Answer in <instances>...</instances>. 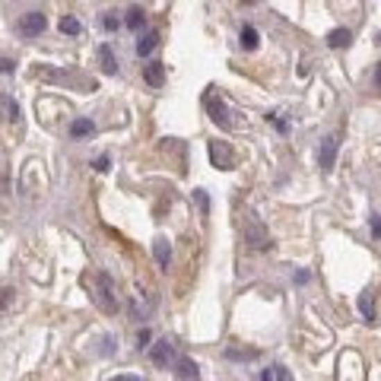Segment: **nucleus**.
<instances>
[{"mask_svg": "<svg viewBox=\"0 0 381 381\" xmlns=\"http://www.w3.org/2000/svg\"><path fill=\"white\" fill-rule=\"evenodd\" d=\"M92 299H96V305L105 314L118 312V296H115V283L108 273H96V280H92Z\"/></svg>", "mask_w": 381, "mask_h": 381, "instance_id": "f257e3e1", "label": "nucleus"}, {"mask_svg": "<svg viewBox=\"0 0 381 381\" xmlns=\"http://www.w3.org/2000/svg\"><path fill=\"white\" fill-rule=\"evenodd\" d=\"M245 242L251 248H270V235H267V229H264L261 223L254 217H248L245 219Z\"/></svg>", "mask_w": 381, "mask_h": 381, "instance_id": "f03ea898", "label": "nucleus"}, {"mask_svg": "<svg viewBox=\"0 0 381 381\" xmlns=\"http://www.w3.org/2000/svg\"><path fill=\"white\" fill-rule=\"evenodd\" d=\"M45 26H48V19H45V13H38V10H32V13H26L23 19H19V32H23V35H29V38L42 35V32H45Z\"/></svg>", "mask_w": 381, "mask_h": 381, "instance_id": "7ed1b4c3", "label": "nucleus"}, {"mask_svg": "<svg viewBox=\"0 0 381 381\" xmlns=\"http://www.w3.org/2000/svg\"><path fill=\"white\" fill-rule=\"evenodd\" d=\"M210 159H213V165H217V169H223V172H229L232 165H235V156H232V150L226 146L223 140L210 143Z\"/></svg>", "mask_w": 381, "mask_h": 381, "instance_id": "20e7f679", "label": "nucleus"}, {"mask_svg": "<svg viewBox=\"0 0 381 381\" xmlns=\"http://www.w3.org/2000/svg\"><path fill=\"white\" fill-rule=\"evenodd\" d=\"M207 112H210V118H213V124H219L223 130H232L229 112H226V105L219 96H207Z\"/></svg>", "mask_w": 381, "mask_h": 381, "instance_id": "39448f33", "label": "nucleus"}, {"mask_svg": "<svg viewBox=\"0 0 381 381\" xmlns=\"http://www.w3.org/2000/svg\"><path fill=\"white\" fill-rule=\"evenodd\" d=\"M153 362H156V366H172V362H178L175 346L169 344V340H159V344L153 346Z\"/></svg>", "mask_w": 381, "mask_h": 381, "instance_id": "423d86ee", "label": "nucleus"}, {"mask_svg": "<svg viewBox=\"0 0 381 381\" xmlns=\"http://www.w3.org/2000/svg\"><path fill=\"white\" fill-rule=\"evenodd\" d=\"M334 159H337V137L330 134V137H324V140H321V150H318V165H321V169H330V165H334Z\"/></svg>", "mask_w": 381, "mask_h": 381, "instance_id": "0eeeda50", "label": "nucleus"}, {"mask_svg": "<svg viewBox=\"0 0 381 381\" xmlns=\"http://www.w3.org/2000/svg\"><path fill=\"white\" fill-rule=\"evenodd\" d=\"M159 42H162V35H159L156 29L146 32V35H143L140 42H137V54H140V58H150V54L159 48Z\"/></svg>", "mask_w": 381, "mask_h": 381, "instance_id": "6e6552de", "label": "nucleus"}, {"mask_svg": "<svg viewBox=\"0 0 381 381\" xmlns=\"http://www.w3.org/2000/svg\"><path fill=\"white\" fill-rule=\"evenodd\" d=\"M153 257H156L159 267H169V261H172V245H169V239H156L153 242Z\"/></svg>", "mask_w": 381, "mask_h": 381, "instance_id": "1a4fd4ad", "label": "nucleus"}, {"mask_svg": "<svg viewBox=\"0 0 381 381\" xmlns=\"http://www.w3.org/2000/svg\"><path fill=\"white\" fill-rule=\"evenodd\" d=\"M143 80L150 83L153 90H159L165 80V64H159V60H153V64H146V70H143Z\"/></svg>", "mask_w": 381, "mask_h": 381, "instance_id": "9d476101", "label": "nucleus"}, {"mask_svg": "<svg viewBox=\"0 0 381 381\" xmlns=\"http://www.w3.org/2000/svg\"><path fill=\"white\" fill-rule=\"evenodd\" d=\"M0 112H3V118H7L10 124H19V105L10 96H0Z\"/></svg>", "mask_w": 381, "mask_h": 381, "instance_id": "9b49d317", "label": "nucleus"}, {"mask_svg": "<svg viewBox=\"0 0 381 381\" xmlns=\"http://www.w3.org/2000/svg\"><path fill=\"white\" fill-rule=\"evenodd\" d=\"M99 60H102V70L105 74H118V58H115V51L108 45L99 48Z\"/></svg>", "mask_w": 381, "mask_h": 381, "instance_id": "f8f14e48", "label": "nucleus"}, {"mask_svg": "<svg viewBox=\"0 0 381 381\" xmlns=\"http://www.w3.org/2000/svg\"><path fill=\"white\" fill-rule=\"evenodd\" d=\"M124 23H127V29L140 32L143 26H146V13H143L140 7H130V10H127V16H124Z\"/></svg>", "mask_w": 381, "mask_h": 381, "instance_id": "ddd939ff", "label": "nucleus"}, {"mask_svg": "<svg viewBox=\"0 0 381 381\" xmlns=\"http://www.w3.org/2000/svg\"><path fill=\"white\" fill-rule=\"evenodd\" d=\"M350 29H334V32H330V35H328V45L330 48H346V45H350Z\"/></svg>", "mask_w": 381, "mask_h": 381, "instance_id": "4468645a", "label": "nucleus"}, {"mask_svg": "<svg viewBox=\"0 0 381 381\" xmlns=\"http://www.w3.org/2000/svg\"><path fill=\"white\" fill-rule=\"evenodd\" d=\"M175 366H178V378H185V381H194L197 378V366L191 362V359H178Z\"/></svg>", "mask_w": 381, "mask_h": 381, "instance_id": "2eb2a0df", "label": "nucleus"}, {"mask_svg": "<svg viewBox=\"0 0 381 381\" xmlns=\"http://www.w3.org/2000/svg\"><path fill=\"white\" fill-rule=\"evenodd\" d=\"M359 312H362V318H369V321H372V318H375V302H372V292H362V296H359Z\"/></svg>", "mask_w": 381, "mask_h": 381, "instance_id": "dca6fc26", "label": "nucleus"}, {"mask_svg": "<svg viewBox=\"0 0 381 381\" xmlns=\"http://www.w3.org/2000/svg\"><path fill=\"white\" fill-rule=\"evenodd\" d=\"M150 308H153V299H143L140 302V296H137V299L130 302V314H134V318H146V314H150Z\"/></svg>", "mask_w": 381, "mask_h": 381, "instance_id": "f3484780", "label": "nucleus"}, {"mask_svg": "<svg viewBox=\"0 0 381 381\" xmlns=\"http://www.w3.org/2000/svg\"><path fill=\"white\" fill-rule=\"evenodd\" d=\"M242 45H245L248 51L257 48V29H254V26H245V29H242Z\"/></svg>", "mask_w": 381, "mask_h": 381, "instance_id": "a211bd4d", "label": "nucleus"}, {"mask_svg": "<svg viewBox=\"0 0 381 381\" xmlns=\"http://www.w3.org/2000/svg\"><path fill=\"white\" fill-rule=\"evenodd\" d=\"M92 130H96L92 121H74V124H70V134L74 137H86V134H92Z\"/></svg>", "mask_w": 381, "mask_h": 381, "instance_id": "6ab92c4d", "label": "nucleus"}, {"mask_svg": "<svg viewBox=\"0 0 381 381\" xmlns=\"http://www.w3.org/2000/svg\"><path fill=\"white\" fill-rule=\"evenodd\" d=\"M60 32L76 35V32H80V19H74V16H64V19H60Z\"/></svg>", "mask_w": 381, "mask_h": 381, "instance_id": "aec40b11", "label": "nucleus"}, {"mask_svg": "<svg viewBox=\"0 0 381 381\" xmlns=\"http://www.w3.org/2000/svg\"><path fill=\"white\" fill-rule=\"evenodd\" d=\"M229 359H254V350H229Z\"/></svg>", "mask_w": 381, "mask_h": 381, "instance_id": "412c9836", "label": "nucleus"}, {"mask_svg": "<svg viewBox=\"0 0 381 381\" xmlns=\"http://www.w3.org/2000/svg\"><path fill=\"white\" fill-rule=\"evenodd\" d=\"M118 16H105V29H108V32H118Z\"/></svg>", "mask_w": 381, "mask_h": 381, "instance_id": "4be33fe9", "label": "nucleus"}, {"mask_svg": "<svg viewBox=\"0 0 381 381\" xmlns=\"http://www.w3.org/2000/svg\"><path fill=\"white\" fill-rule=\"evenodd\" d=\"M273 381H292V378H289V372H286V369L277 366V369H273Z\"/></svg>", "mask_w": 381, "mask_h": 381, "instance_id": "5701e85b", "label": "nucleus"}, {"mask_svg": "<svg viewBox=\"0 0 381 381\" xmlns=\"http://www.w3.org/2000/svg\"><path fill=\"white\" fill-rule=\"evenodd\" d=\"M0 74H13V60L10 58H0Z\"/></svg>", "mask_w": 381, "mask_h": 381, "instance_id": "b1692460", "label": "nucleus"}, {"mask_svg": "<svg viewBox=\"0 0 381 381\" xmlns=\"http://www.w3.org/2000/svg\"><path fill=\"white\" fill-rule=\"evenodd\" d=\"M150 344V330H140V337H137V346H146Z\"/></svg>", "mask_w": 381, "mask_h": 381, "instance_id": "393cba45", "label": "nucleus"}, {"mask_svg": "<svg viewBox=\"0 0 381 381\" xmlns=\"http://www.w3.org/2000/svg\"><path fill=\"white\" fill-rule=\"evenodd\" d=\"M112 381H143V378H137V375H118V378H112Z\"/></svg>", "mask_w": 381, "mask_h": 381, "instance_id": "a878e982", "label": "nucleus"}, {"mask_svg": "<svg viewBox=\"0 0 381 381\" xmlns=\"http://www.w3.org/2000/svg\"><path fill=\"white\" fill-rule=\"evenodd\" d=\"M375 86H378V90H381V64H378V67H375Z\"/></svg>", "mask_w": 381, "mask_h": 381, "instance_id": "bb28decb", "label": "nucleus"}, {"mask_svg": "<svg viewBox=\"0 0 381 381\" xmlns=\"http://www.w3.org/2000/svg\"><path fill=\"white\" fill-rule=\"evenodd\" d=\"M261 381H273V369H267V372L261 375Z\"/></svg>", "mask_w": 381, "mask_h": 381, "instance_id": "cd10ccee", "label": "nucleus"}, {"mask_svg": "<svg viewBox=\"0 0 381 381\" xmlns=\"http://www.w3.org/2000/svg\"><path fill=\"white\" fill-rule=\"evenodd\" d=\"M378 45H381V32H378Z\"/></svg>", "mask_w": 381, "mask_h": 381, "instance_id": "c85d7f7f", "label": "nucleus"}]
</instances>
